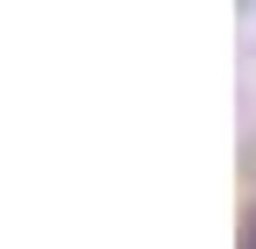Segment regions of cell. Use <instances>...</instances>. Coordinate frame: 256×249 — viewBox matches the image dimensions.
<instances>
[{
  "mask_svg": "<svg viewBox=\"0 0 256 249\" xmlns=\"http://www.w3.org/2000/svg\"><path fill=\"white\" fill-rule=\"evenodd\" d=\"M242 249H256V221H249V242H242Z\"/></svg>",
  "mask_w": 256,
  "mask_h": 249,
  "instance_id": "6da1fadb",
  "label": "cell"
}]
</instances>
